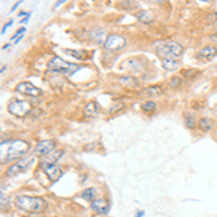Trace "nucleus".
I'll return each mask as SVG.
<instances>
[{
    "instance_id": "nucleus-25",
    "label": "nucleus",
    "mask_w": 217,
    "mask_h": 217,
    "mask_svg": "<svg viewBox=\"0 0 217 217\" xmlns=\"http://www.w3.org/2000/svg\"><path fill=\"white\" fill-rule=\"evenodd\" d=\"M142 110L151 113V112H154V110H156V104H155L154 101H145L142 104Z\"/></svg>"
},
{
    "instance_id": "nucleus-9",
    "label": "nucleus",
    "mask_w": 217,
    "mask_h": 217,
    "mask_svg": "<svg viewBox=\"0 0 217 217\" xmlns=\"http://www.w3.org/2000/svg\"><path fill=\"white\" fill-rule=\"evenodd\" d=\"M54 151H55V140H41V142L35 146L34 152L36 155H44V156H46V155H49Z\"/></svg>"
},
{
    "instance_id": "nucleus-27",
    "label": "nucleus",
    "mask_w": 217,
    "mask_h": 217,
    "mask_svg": "<svg viewBox=\"0 0 217 217\" xmlns=\"http://www.w3.org/2000/svg\"><path fill=\"white\" fill-rule=\"evenodd\" d=\"M210 39H211L213 42H216V44H217V32H216V34L211 35V36H210Z\"/></svg>"
},
{
    "instance_id": "nucleus-7",
    "label": "nucleus",
    "mask_w": 217,
    "mask_h": 217,
    "mask_svg": "<svg viewBox=\"0 0 217 217\" xmlns=\"http://www.w3.org/2000/svg\"><path fill=\"white\" fill-rule=\"evenodd\" d=\"M124 44H126V41H124L123 36L116 35V34H112V35H109V36L106 38L104 49L106 51H119V49H122L124 46Z\"/></svg>"
},
{
    "instance_id": "nucleus-15",
    "label": "nucleus",
    "mask_w": 217,
    "mask_h": 217,
    "mask_svg": "<svg viewBox=\"0 0 217 217\" xmlns=\"http://www.w3.org/2000/svg\"><path fill=\"white\" fill-rule=\"evenodd\" d=\"M161 64L164 70H168V71H172V70H177L180 67V61L175 60V58H165V60H161Z\"/></svg>"
},
{
    "instance_id": "nucleus-26",
    "label": "nucleus",
    "mask_w": 217,
    "mask_h": 217,
    "mask_svg": "<svg viewBox=\"0 0 217 217\" xmlns=\"http://www.w3.org/2000/svg\"><path fill=\"white\" fill-rule=\"evenodd\" d=\"M120 109H123V103H116V104H113V107H110L109 112H110V114H113V113H116Z\"/></svg>"
},
{
    "instance_id": "nucleus-11",
    "label": "nucleus",
    "mask_w": 217,
    "mask_h": 217,
    "mask_svg": "<svg viewBox=\"0 0 217 217\" xmlns=\"http://www.w3.org/2000/svg\"><path fill=\"white\" fill-rule=\"evenodd\" d=\"M91 209H93L96 213L104 214L109 211V203H107V200H104V198H97L91 203Z\"/></svg>"
},
{
    "instance_id": "nucleus-12",
    "label": "nucleus",
    "mask_w": 217,
    "mask_h": 217,
    "mask_svg": "<svg viewBox=\"0 0 217 217\" xmlns=\"http://www.w3.org/2000/svg\"><path fill=\"white\" fill-rule=\"evenodd\" d=\"M216 55H217V48L216 46H204V48L200 49L198 54H197L198 58H203V60H206V61H210Z\"/></svg>"
},
{
    "instance_id": "nucleus-28",
    "label": "nucleus",
    "mask_w": 217,
    "mask_h": 217,
    "mask_svg": "<svg viewBox=\"0 0 217 217\" xmlns=\"http://www.w3.org/2000/svg\"><path fill=\"white\" fill-rule=\"evenodd\" d=\"M10 25H12V20H10V22H8V23H6V25H4V26H3V29H2V32H4V30L8 29V28L10 26Z\"/></svg>"
},
{
    "instance_id": "nucleus-5",
    "label": "nucleus",
    "mask_w": 217,
    "mask_h": 217,
    "mask_svg": "<svg viewBox=\"0 0 217 217\" xmlns=\"http://www.w3.org/2000/svg\"><path fill=\"white\" fill-rule=\"evenodd\" d=\"M32 109V104L29 101H25V100H15V101H10L8 106V112L13 116H18V117H25L28 113L30 112Z\"/></svg>"
},
{
    "instance_id": "nucleus-8",
    "label": "nucleus",
    "mask_w": 217,
    "mask_h": 217,
    "mask_svg": "<svg viewBox=\"0 0 217 217\" xmlns=\"http://www.w3.org/2000/svg\"><path fill=\"white\" fill-rule=\"evenodd\" d=\"M16 91H18L19 94H23V96H30V97H38V96H41V94H42L41 88L35 87L34 84L29 82V81L19 82L18 86H16Z\"/></svg>"
},
{
    "instance_id": "nucleus-18",
    "label": "nucleus",
    "mask_w": 217,
    "mask_h": 217,
    "mask_svg": "<svg viewBox=\"0 0 217 217\" xmlns=\"http://www.w3.org/2000/svg\"><path fill=\"white\" fill-rule=\"evenodd\" d=\"M81 198L93 203L94 200H97V190H96V188H91V187L86 188V190L81 193Z\"/></svg>"
},
{
    "instance_id": "nucleus-1",
    "label": "nucleus",
    "mask_w": 217,
    "mask_h": 217,
    "mask_svg": "<svg viewBox=\"0 0 217 217\" xmlns=\"http://www.w3.org/2000/svg\"><path fill=\"white\" fill-rule=\"evenodd\" d=\"M156 54L161 56V60L165 58H177L184 52V46L174 41H159L154 44Z\"/></svg>"
},
{
    "instance_id": "nucleus-20",
    "label": "nucleus",
    "mask_w": 217,
    "mask_h": 217,
    "mask_svg": "<svg viewBox=\"0 0 217 217\" xmlns=\"http://www.w3.org/2000/svg\"><path fill=\"white\" fill-rule=\"evenodd\" d=\"M136 18L140 20V22L143 23H151L152 20H154V16H152V13L148 10H142V12H138L136 13Z\"/></svg>"
},
{
    "instance_id": "nucleus-2",
    "label": "nucleus",
    "mask_w": 217,
    "mask_h": 217,
    "mask_svg": "<svg viewBox=\"0 0 217 217\" xmlns=\"http://www.w3.org/2000/svg\"><path fill=\"white\" fill-rule=\"evenodd\" d=\"M16 206L28 213H39L45 209V201L39 197H29V195H18L15 200Z\"/></svg>"
},
{
    "instance_id": "nucleus-3",
    "label": "nucleus",
    "mask_w": 217,
    "mask_h": 217,
    "mask_svg": "<svg viewBox=\"0 0 217 217\" xmlns=\"http://www.w3.org/2000/svg\"><path fill=\"white\" fill-rule=\"evenodd\" d=\"M78 68H80V65L67 62V61L61 60L60 56H52L48 62V71L49 72H58V74H64V75L74 74Z\"/></svg>"
},
{
    "instance_id": "nucleus-17",
    "label": "nucleus",
    "mask_w": 217,
    "mask_h": 217,
    "mask_svg": "<svg viewBox=\"0 0 217 217\" xmlns=\"http://www.w3.org/2000/svg\"><path fill=\"white\" fill-rule=\"evenodd\" d=\"M98 106L94 103V101H90V103H87L86 107H84V113H86L87 117H96L98 113Z\"/></svg>"
},
{
    "instance_id": "nucleus-14",
    "label": "nucleus",
    "mask_w": 217,
    "mask_h": 217,
    "mask_svg": "<svg viewBox=\"0 0 217 217\" xmlns=\"http://www.w3.org/2000/svg\"><path fill=\"white\" fill-rule=\"evenodd\" d=\"M119 82L126 88H138L139 87V80L132 77V75H127V77H122L119 78Z\"/></svg>"
},
{
    "instance_id": "nucleus-21",
    "label": "nucleus",
    "mask_w": 217,
    "mask_h": 217,
    "mask_svg": "<svg viewBox=\"0 0 217 217\" xmlns=\"http://www.w3.org/2000/svg\"><path fill=\"white\" fill-rule=\"evenodd\" d=\"M198 127H200V130H203V132H209L213 127V122L209 117H201L198 122Z\"/></svg>"
},
{
    "instance_id": "nucleus-16",
    "label": "nucleus",
    "mask_w": 217,
    "mask_h": 217,
    "mask_svg": "<svg viewBox=\"0 0 217 217\" xmlns=\"http://www.w3.org/2000/svg\"><path fill=\"white\" fill-rule=\"evenodd\" d=\"M62 156V151H54V152H51L49 155H46L44 159H42V164L41 165H48V164H55L56 159Z\"/></svg>"
},
{
    "instance_id": "nucleus-24",
    "label": "nucleus",
    "mask_w": 217,
    "mask_h": 217,
    "mask_svg": "<svg viewBox=\"0 0 217 217\" xmlns=\"http://www.w3.org/2000/svg\"><path fill=\"white\" fill-rule=\"evenodd\" d=\"M183 75L187 78H195L200 75V71L195 68H187V70H183Z\"/></svg>"
},
{
    "instance_id": "nucleus-10",
    "label": "nucleus",
    "mask_w": 217,
    "mask_h": 217,
    "mask_svg": "<svg viewBox=\"0 0 217 217\" xmlns=\"http://www.w3.org/2000/svg\"><path fill=\"white\" fill-rule=\"evenodd\" d=\"M42 168H44V171H45V174L48 175V178L52 183H55V181H58L61 178V175H62V169L58 167V165L55 164H48V165H41Z\"/></svg>"
},
{
    "instance_id": "nucleus-22",
    "label": "nucleus",
    "mask_w": 217,
    "mask_h": 217,
    "mask_svg": "<svg viewBox=\"0 0 217 217\" xmlns=\"http://www.w3.org/2000/svg\"><path fill=\"white\" fill-rule=\"evenodd\" d=\"M64 52L68 54V55L74 56V58H77V60H81L84 61V58L87 56V52L86 51H74V49H64Z\"/></svg>"
},
{
    "instance_id": "nucleus-23",
    "label": "nucleus",
    "mask_w": 217,
    "mask_h": 217,
    "mask_svg": "<svg viewBox=\"0 0 217 217\" xmlns=\"http://www.w3.org/2000/svg\"><path fill=\"white\" fill-rule=\"evenodd\" d=\"M168 84H169V87H171V88H178V87L183 84V78H181L180 75H174V77H171V78H169Z\"/></svg>"
},
{
    "instance_id": "nucleus-6",
    "label": "nucleus",
    "mask_w": 217,
    "mask_h": 217,
    "mask_svg": "<svg viewBox=\"0 0 217 217\" xmlns=\"http://www.w3.org/2000/svg\"><path fill=\"white\" fill-rule=\"evenodd\" d=\"M34 161V158H23V159H19L16 164H12L8 169H6V177H16L19 174L25 172L28 168L30 167V162Z\"/></svg>"
},
{
    "instance_id": "nucleus-4",
    "label": "nucleus",
    "mask_w": 217,
    "mask_h": 217,
    "mask_svg": "<svg viewBox=\"0 0 217 217\" xmlns=\"http://www.w3.org/2000/svg\"><path fill=\"white\" fill-rule=\"evenodd\" d=\"M29 151V143L25 142V140H13V142H9V149L6 151V156L2 159V161H16L18 158L23 156Z\"/></svg>"
},
{
    "instance_id": "nucleus-13",
    "label": "nucleus",
    "mask_w": 217,
    "mask_h": 217,
    "mask_svg": "<svg viewBox=\"0 0 217 217\" xmlns=\"http://www.w3.org/2000/svg\"><path fill=\"white\" fill-rule=\"evenodd\" d=\"M161 94H162V88L158 86H151L138 91V96H145V97H154V96H161Z\"/></svg>"
},
{
    "instance_id": "nucleus-19",
    "label": "nucleus",
    "mask_w": 217,
    "mask_h": 217,
    "mask_svg": "<svg viewBox=\"0 0 217 217\" xmlns=\"http://www.w3.org/2000/svg\"><path fill=\"white\" fill-rule=\"evenodd\" d=\"M184 122H185V126L188 129H194L195 124H197V120H195V116L193 113L190 112H185L184 113Z\"/></svg>"
}]
</instances>
